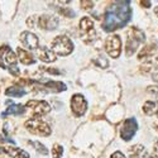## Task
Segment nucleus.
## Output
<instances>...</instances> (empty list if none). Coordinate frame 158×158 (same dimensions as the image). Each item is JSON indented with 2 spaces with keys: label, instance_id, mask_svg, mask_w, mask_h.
Masks as SVG:
<instances>
[{
  "label": "nucleus",
  "instance_id": "35",
  "mask_svg": "<svg viewBox=\"0 0 158 158\" xmlns=\"http://www.w3.org/2000/svg\"><path fill=\"white\" fill-rule=\"evenodd\" d=\"M131 158H139V157H131Z\"/></svg>",
  "mask_w": 158,
  "mask_h": 158
},
{
  "label": "nucleus",
  "instance_id": "16",
  "mask_svg": "<svg viewBox=\"0 0 158 158\" xmlns=\"http://www.w3.org/2000/svg\"><path fill=\"white\" fill-rule=\"evenodd\" d=\"M152 70H157V71H158V55L152 56V57L140 67V71H142V72H151ZM156 73H158V72H156Z\"/></svg>",
  "mask_w": 158,
  "mask_h": 158
},
{
  "label": "nucleus",
  "instance_id": "1",
  "mask_svg": "<svg viewBox=\"0 0 158 158\" xmlns=\"http://www.w3.org/2000/svg\"><path fill=\"white\" fill-rule=\"evenodd\" d=\"M131 18V9L129 2H118L110 4L104 13L102 28L105 32H113L124 25Z\"/></svg>",
  "mask_w": 158,
  "mask_h": 158
},
{
  "label": "nucleus",
  "instance_id": "23",
  "mask_svg": "<svg viewBox=\"0 0 158 158\" xmlns=\"http://www.w3.org/2000/svg\"><path fill=\"white\" fill-rule=\"evenodd\" d=\"M62 153H63V148L60 144H55L53 148H52V156H53V158H61Z\"/></svg>",
  "mask_w": 158,
  "mask_h": 158
},
{
  "label": "nucleus",
  "instance_id": "24",
  "mask_svg": "<svg viewBox=\"0 0 158 158\" xmlns=\"http://www.w3.org/2000/svg\"><path fill=\"white\" fill-rule=\"evenodd\" d=\"M93 62H94L96 66H99V67H102V69H106L108 64H109V63H108V60H105L102 56H99V57L95 58Z\"/></svg>",
  "mask_w": 158,
  "mask_h": 158
},
{
  "label": "nucleus",
  "instance_id": "37",
  "mask_svg": "<svg viewBox=\"0 0 158 158\" xmlns=\"http://www.w3.org/2000/svg\"><path fill=\"white\" fill-rule=\"evenodd\" d=\"M157 115H158V111H157Z\"/></svg>",
  "mask_w": 158,
  "mask_h": 158
},
{
  "label": "nucleus",
  "instance_id": "31",
  "mask_svg": "<svg viewBox=\"0 0 158 158\" xmlns=\"http://www.w3.org/2000/svg\"><path fill=\"white\" fill-rule=\"evenodd\" d=\"M152 77H153V80H154V81H157V82H158V73H153V75H152Z\"/></svg>",
  "mask_w": 158,
  "mask_h": 158
},
{
  "label": "nucleus",
  "instance_id": "25",
  "mask_svg": "<svg viewBox=\"0 0 158 158\" xmlns=\"http://www.w3.org/2000/svg\"><path fill=\"white\" fill-rule=\"evenodd\" d=\"M58 11L61 13V14L66 15V17H71V18L75 17V11L71 10V9H63V8H61V9H58Z\"/></svg>",
  "mask_w": 158,
  "mask_h": 158
},
{
  "label": "nucleus",
  "instance_id": "11",
  "mask_svg": "<svg viewBox=\"0 0 158 158\" xmlns=\"http://www.w3.org/2000/svg\"><path fill=\"white\" fill-rule=\"evenodd\" d=\"M27 106L29 109H32V111L34 113V116L44 115V114L49 113V110H51V106H49L48 102L39 101V100H29L27 102Z\"/></svg>",
  "mask_w": 158,
  "mask_h": 158
},
{
  "label": "nucleus",
  "instance_id": "30",
  "mask_svg": "<svg viewBox=\"0 0 158 158\" xmlns=\"http://www.w3.org/2000/svg\"><path fill=\"white\" fill-rule=\"evenodd\" d=\"M151 4H152L151 2H140V5H143L144 8H149V6H151Z\"/></svg>",
  "mask_w": 158,
  "mask_h": 158
},
{
  "label": "nucleus",
  "instance_id": "9",
  "mask_svg": "<svg viewBox=\"0 0 158 158\" xmlns=\"http://www.w3.org/2000/svg\"><path fill=\"white\" fill-rule=\"evenodd\" d=\"M71 109L76 116L84 115L86 113V109H87V102H86L85 98L80 94L73 95L71 99Z\"/></svg>",
  "mask_w": 158,
  "mask_h": 158
},
{
  "label": "nucleus",
  "instance_id": "2",
  "mask_svg": "<svg viewBox=\"0 0 158 158\" xmlns=\"http://www.w3.org/2000/svg\"><path fill=\"white\" fill-rule=\"evenodd\" d=\"M0 67L6 69L14 76L19 75V69L17 66V56L11 51V48L6 44L0 47Z\"/></svg>",
  "mask_w": 158,
  "mask_h": 158
},
{
  "label": "nucleus",
  "instance_id": "14",
  "mask_svg": "<svg viewBox=\"0 0 158 158\" xmlns=\"http://www.w3.org/2000/svg\"><path fill=\"white\" fill-rule=\"evenodd\" d=\"M37 55H38V58L41 61H43V62H53V61H56L55 53L47 47L37 48Z\"/></svg>",
  "mask_w": 158,
  "mask_h": 158
},
{
  "label": "nucleus",
  "instance_id": "19",
  "mask_svg": "<svg viewBox=\"0 0 158 158\" xmlns=\"http://www.w3.org/2000/svg\"><path fill=\"white\" fill-rule=\"evenodd\" d=\"M157 51V47H156V44H148V46H144L143 48H142V51L139 52V56H138V58L139 60H142V58H151L152 56H154V52Z\"/></svg>",
  "mask_w": 158,
  "mask_h": 158
},
{
  "label": "nucleus",
  "instance_id": "15",
  "mask_svg": "<svg viewBox=\"0 0 158 158\" xmlns=\"http://www.w3.org/2000/svg\"><path fill=\"white\" fill-rule=\"evenodd\" d=\"M17 53H18V58H19V61H20L23 64H33V63L35 62L33 55L29 53V52H27L25 49L20 48V47L17 48Z\"/></svg>",
  "mask_w": 158,
  "mask_h": 158
},
{
  "label": "nucleus",
  "instance_id": "36",
  "mask_svg": "<svg viewBox=\"0 0 158 158\" xmlns=\"http://www.w3.org/2000/svg\"><path fill=\"white\" fill-rule=\"evenodd\" d=\"M157 129H158V125H157Z\"/></svg>",
  "mask_w": 158,
  "mask_h": 158
},
{
  "label": "nucleus",
  "instance_id": "8",
  "mask_svg": "<svg viewBox=\"0 0 158 158\" xmlns=\"http://www.w3.org/2000/svg\"><path fill=\"white\" fill-rule=\"evenodd\" d=\"M137 129H138L137 120L134 119V118H129V119H127V120L123 123V125H122L120 137H122L124 140H130L131 138L134 137Z\"/></svg>",
  "mask_w": 158,
  "mask_h": 158
},
{
  "label": "nucleus",
  "instance_id": "26",
  "mask_svg": "<svg viewBox=\"0 0 158 158\" xmlns=\"http://www.w3.org/2000/svg\"><path fill=\"white\" fill-rule=\"evenodd\" d=\"M80 4H81V8L82 9H91L94 6V2H89V0H82V2H80Z\"/></svg>",
  "mask_w": 158,
  "mask_h": 158
},
{
  "label": "nucleus",
  "instance_id": "18",
  "mask_svg": "<svg viewBox=\"0 0 158 158\" xmlns=\"http://www.w3.org/2000/svg\"><path fill=\"white\" fill-rule=\"evenodd\" d=\"M43 87L49 91H53V93H61V91L66 90V85L60 81H48L43 85Z\"/></svg>",
  "mask_w": 158,
  "mask_h": 158
},
{
  "label": "nucleus",
  "instance_id": "7",
  "mask_svg": "<svg viewBox=\"0 0 158 158\" xmlns=\"http://www.w3.org/2000/svg\"><path fill=\"white\" fill-rule=\"evenodd\" d=\"M105 51L108 52V55L111 56L113 58H118L120 56L122 52V39L118 34L109 35L106 42H105Z\"/></svg>",
  "mask_w": 158,
  "mask_h": 158
},
{
  "label": "nucleus",
  "instance_id": "29",
  "mask_svg": "<svg viewBox=\"0 0 158 158\" xmlns=\"http://www.w3.org/2000/svg\"><path fill=\"white\" fill-rule=\"evenodd\" d=\"M153 156L156 157V158H158V140L156 142V144H154V149H153Z\"/></svg>",
  "mask_w": 158,
  "mask_h": 158
},
{
  "label": "nucleus",
  "instance_id": "13",
  "mask_svg": "<svg viewBox=\"0 0 158 158\" xmlns=\"http://www.w3.org/2000/svg\"><path fill=\"white\" fill-rule=\"evenodd\" d=\"M0 151L6 153L8 156H10L13 158H29V154L27 152L20 148H17V147H3Z\"/></svg>",
  "mask_w": 158,
  "mask_h": 158
},
{
  "label": "nucleus",
  "instance_id": "17",
  "mask_svg": "<svg viewBox=\"0 0 158 158\" xmlns=\"http://www.w3.org/2000/svg\"><path fill=\"white\" fill-rule=\"evenodd\" d=\"M25 113V108L23 105H19V104H11L10 102V106H8V109L2 114L3 116H6V115H22Z\"/></svg>",
  "mask_w": 158,
  "mask_h": 158
},
{
  "label": "nucleus",
  "instance_id": "34",
  "mask_svg": "<svg viewBox=\"0 0 158 158\" xmlns=\"http://www.w3.org/2000/svg\"><path fill=\"white\" fill-rule=\"evenodd\" d=\"M156 13H157V14H158V8H156Z\"/></svg>",
  "mask_w": 158,
  "mask_h": 158
},
{
  "label": "nucleus",
  "instance_id": "3",
  "mask_svg": "<svg viewBox=\"0 0 158 158\" xmlns=\"http://www.w3.org/2000/svg\"><path fill=\"white\" fill-rule=\"evenodd\" d=\"M127 35L128 37H127L125 53L127 56H131L139 48V46L144 42V33L137 27H130Z\"/></svg>",
  "mask_w": 158,
  "mask_h": 158
},
{
  "label": "nucleus",
  "instance_id": "20",
  "mask_svg": "<svg viewBox=\"0 0 158 158\" xmlns=\"http://www.w3.org/2000/svg\"><path fill=\"white\" fill-rule=\"evenodd\" d=\"M5 94L8 96H13V98H22L25 95V90L22 86H10L9 89H6Z\"/></svg>",
  "mask_w": 158,
  "mask_h": 158
},
{
  "label": "nucleus",
  "instance_id": "33",
  "mask_svg": "<svg viewBox=\"0 0 158 158\" xmlns=\"http://www.w3.org/2000/svg\"><path fill=\"white\" fill-rule=\"evenodd\" d=\"M144 158H156V157H154V156H149V154L146 153V157H144Z\"/></svg>",
  "mask_w": 158,
  "mask_h": 158
},
{
  "label": "nucleus",
  "instance_id": "22",
  "mask_svg": "<svg viewBox=\"0 0 158 158\" xmlns=\"http://www.w3.org/2000/svg\"><path fill=\"white\" fill-rule=\"evenodd\" d=\"M31 144H32V146L34 147V149L37 151V152H39V153H42L43 156H47L48 154V149L43 146V144L42 143H39V142H29Z\"/></svg>",
  "mask_w": 158,
  "mask_h": 158
},
{
  "label": "nucleus",
  "instance_id": "32",
  "mask_svg": "<svg viewBox=\"0 0 158 158\" xmlns=\"http://www.w3.org/2000/svg\"><path fill=\"white\" fill-rule=\"evenodd\" d=\"M48 72H49V73H60V71H58V70H51V69L48 70Z\"/></svg>",
  "mask_w": 158,
  "mask_h": 158
},
{
  "label": "nucleus",
  "instance_id": "6",
  "mask_svg": "<svg viewBox=\"0 0 158 158\" xmlns=\"http://www.w3.org/2000/svg\"><path fill=\"white\" fill-rule=\"evenodd\" d=\"M80 31H81V34H82L84 42H86V43L93 42L96 38V31H95L94 22L91 20L89 17H85L80 20Z\"/></svg>",
  "mask_w": 158,
  "mask_h": 158
},
{
  "label": "nucleus",
  "instance_id": "28",
  "mask_svg": "<svg viewBox=\"0 0 158 158\" xmlns=\"http://www.w3.org/2000/svg\"><path fill=\"white\" fill-rule=\"evenodd\" d=\"M111 158H127L122 152H114L111 154Z\"/></svg>",
  "mask_w": 158,
  "mask_h": 158
},
{
  "label": "nucleus",
  "instance_id": "21",
  "mask_svg": "<svg viewBox=\"0 0 158 158\" xmlns=\"http://www.w3.org/2000/svg\"><path fill=\"white\" fill-rule=\"evenodd\" d=\"M143 111L147 115H153L158 111V104L156 101H147L143 106Z\"/></svg>",
  "mask_w": 158,
  "mask_h": 158
},
{
  "label": "nucleus",
  "instance_id": "10",
  "mask_svg": "<svg viewBox=\"0 0 158 158\" xmlns=\"http://www.w3.org/2000/svg\"><path fill=\"white\" fill-rule=\"evenodd\" d=\"M38 25L39 28L44 31H55L58 27V18L55 15L43 14L38 19Z\"/></svg>",
  "mask_w": 158,
  "mask_h": 158
},
{
  "label": "nucleus",
  "instance_id": "4",
  "mask_svg": "<svg viewBox=\"0 0 158 158\" xmlns=\"http://www.w3.org/2000/svg\"><path fill=\"white\" fill-rule=\"evenodd\" d=\"M51 51L58 56H67L73 51V43L67 35H57L51 43Z\"/></svg>",
  "mask_w": 158,
  "mask_h": 158
},
{
  "label": "nucleus",
  "instance_id": "5",
  "mask_svg": "<svg viewBox=\"0 0 158 158\" xmlns=\"http://www.w3.org/2000/svg\"><path fill=\"white\" fill-rule=\"evenodd\" d=\"M25 129L33 134L42 135V137H48L51 134V128L47 123H44L39 116H33L29 120L25 122L24 124Z\"/></svg>",
  "mask_w": 158,
  "mask_h": 158
},
{
  "label": "nucleus",
  "instance_id": "12",
  "mask_svg": "<svg viewBox=\"0 0 158 158\" xmlns=\"http://www.w3.org/2000/svg\"><path fill=\"white\" fill-rule=\"evenodd\" d=\"M20 42L27 48H31V49H37L38 44H39L37 35L31 33V32H23L20 34Z\"/></svg>",
  "mask_w": 158,
  "mask_h": 158
},
{
  "label": "nucleus",
  "instance_id": "27",
  "mask_svg": "<svg viewBox=\"0 0 158 158\" xmlns=\"http://www.w3.org/2000/svg\"><path fill=\"white\" fill-rule=\"evenodd\" d=\"M147 90H148V93H152V94H154L158 98V86H152V87L149 86Z\"/></svg>",
  "mask_w": 158,
  "mask_h": 158
}]
</instances>
